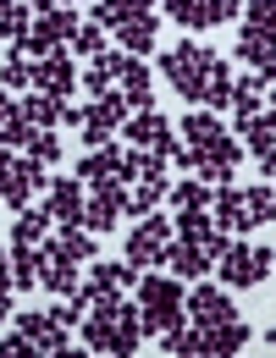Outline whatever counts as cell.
Returning a JSON list of instances; mask_svg holds the SVG:
<instances>
[{
    "label": "cell",
    "instance_id": "cell-1",
    "mask_svg": "<svg viewBox=\"0 0 276 358\" xmlns=\"http://www.w3.org/2000/svg\"><path fill=\"white\" fill-rule=\"evenodd\" d=\"M138 314H144V336H166L183 320V275H138Z\"/></svg>",
    "mask_w": 276,
    "mask_h": 358
},
{
    "label": "cell",
    "instance_id": "cell-2",
    "mask_svg": "<svg viewBox=\"0 0 276 358\" xmlns=\"http://www.w3.org/2000/svg\"><path fill=\"white\" fill-rule=\"evenodd\" d=\"M216 61H221V55L210 45H177V50L160 55V78L183 94V99H205V78H210Z\"/></svg>",
    "mask_w": 276,
    "mask_h": 358
},
{
    "label": "cell",
    "instance_id": "cell-3",
    "mask_svg": "<svg viewBox=\"0 0 276 358\" xmlns=\"http://www.w3.org/2000/svg\"><path fill=\"white\" fill-rule=\"evenodd\" d=\"M72 34H78V11L72 6H50V11H39L34 17V28H28V39H22V55H50V50H67L72 45Z\"/></svg>",
    "mask_w": 276,
    "mask_h": 358
},
{
    "label": "cell",
    "instance_id": "cell-4",
    "mask_svg": "<svg viewBox=\"0 0 276 358\" xmlns=\"http://www.w3.org/2000/svg\"><path fill=\"white\" fill-rule=\"evenodd\" d=\"M276 254L271 248H249V243H227V254L216 259V270H221V287H260L265 275H271Z\"/></svg>",
    "mask_w": 276,
    "mask_h": 358
},
{
    "label": "cell",
    "instance_id": "cell-5",
    "mask_svg": "<svg viewBox=\"0 0 276 358\" xmlns=\"http://www.w3.org/2000/svg\"><path fill=\"white\" fill-rule=\"evenodd\" d=\"M172 231H177V226H172V221H160L155 210H149V215H138L133 237H127V265H133V270L166 265V243H172Z\"/></svg>",
    "mask_w": 276,
    "mask_h": 358
},
{
    "label": "cell",
    "instance_id": "cell-6",
    "mask_svg": "<svg viewBox=\"0 0 276 358\" xmlns=\"http://www.w3.org/2000/svg\"><path fill=\"white\" fill-rule=\"evenodd\" d=\"M133 116V105L122 99V89H105V94H94V105L83 110V143L89 149H99V143H111V133H122V122Z\"/></svg>",
    "mask_w": 276,
    "mask_h": 358
},
{
    "label": "cell",
    "instance_id": "cell-7",
    "mask_svg": "<svg viewBox=\"0 0 276 358\" xmlns=\"http://www.w3.org/2000/svg\"><path fill=\"white\" fill-rule=\"evenodd\" d=\"M166 6V17L177 22V28H216V22H227V17H237L243 11V0H160Z\"/></svg>",
    "mask_w": 276,
    "mask_h": 358
},
{
    "label": "cell",
    "instance_id": "cell-8",
    "mask_svg": "<svg viewBox=\"0 0 276 358\" xmlns=\"http://www.w3.org/2000/svg\"><path fill=\"white\" fill-rule=\"evenodd\" d=\"M183 314H188V325H199V331H210V325H221V320H237V309H232V287H193L188 292V303H183Z\"/></svg>",
    "mask_w": 276,
    "mask_h": 358
},
{
    "label": "cell",
    "instance_id": "cell-9",
    "mask_svg": "<svg viewBox=\"0 0 276 358\" xmlns=\"http://www.w3.org/2000/svg\"><path fill=\"white\" fill-rule=\"evenodd\" d=\"M122 215H127V182L89 187V210H83V226H89V231H111Z\"/></svg>",
    "mask_w": 276,
    "mask_h": 358
},
{
    "label": "cell",
    "instance_id": "cell-10",
    "mask_svg": "<svg viewBox=\"0 0 276 358\" xmlns=\"http://www.w3.org/2000/svg\"><path fill=\"white\" fill-rule=\"evenodd\" d=\"M237 133H243V143L254 149L260 171L271 177V171H276V110H254V116H237Z\"/></svg>",
    "mask_w": 276,
    "mask_h": 358
},
{
    "label": "cell",
    "instance_id": "cell-11",
    "mask_svg": "<svg viewBox=\"0 0 276 358\" xmlns=\"http://www.w3.org/2000/svg\"><path fill=\"white\" fill-rule=\"evenodd\" d=\"M45 210H50V221H61V226H83V210H89L83 177H55V182H50Z\"/></svg>",
    "mask_w": 276,
    "mask_h": 358
},
{
    "label": "cell",
    "instance_id": "cell-12",
    "mask_svg": "<svg viewBox=\"0 0 276 358\" xmlns=\"http://www.w3.org/2000/svg\"><path fill=\"white\" fill-rule=\"evenodd\" d=\"M34 89L55 94V99H67V94L78 89V66H72V55H67V50H50V55L34 61Z\"/></svg>",
    "mask_w": 276,
    "mask_h": 358
},
{
    "label": "cell",
    "instance_id": "cell-13",
    "mask_svg": "<svg viewBox=\"0 0 276 358\" xmlns=\"http://www.w3.org/2000/svg\"><path fill=\"white\" fill-rule=\"evenodd\" d=\"M122 133L133 138V149H172V143H177V127H172L160 110H133V116L122 122Z\"/></svg>",
    "mask_w": 276,
    "mask_h": 358
},
{
    "label": "cell",
    "instance_id": "cell-14",
    "mask_svg": "<svg viewBox=\"0 0 276 358\" xmlns=\"http://www.w3.org/2000/svg\"><path fill=\"white\" fill-rule=\"evenodd\" d=\"M237 160H243V143H237L232 133H221V138H210V143L199 149V177L221 187V182L232 177V166H237Z\"/></svg>",
    "mask_w": 276,
    "mask_h": 358
},
{
    "label": "cell",
    "instance_id": "cell-15",
    "mask_svg": "<svg viewBox=\"0 0 276 358\" xmlns=\"http://www.w3.org/2000/svg\"><path fill=\"white\" fill-rule=\"evenodd\" d=\"M237 61H249L254 72H265V83L276 78V34L271 28H249L243 22V34H237Z\"/></svg>",
    "mask_w": 276,
    "mask_h": 358
},
{
    "label": "cell",
    "instance_id": "cell-16",
    "mask_svg": "<svg viewBox=\"0 0 276 358\" xmlns=\"http://www.w3.org/2000/svg\"><path fill=\"white\" fill-rule=\"evenodd\" d=\"M116 83H122V99H127L133 110H149V105H155V78H149L144 55H127V61H122V78H116Z\"/></svg>",
    "mask_w": 276,
    "mask_h": 358
},
{
    "label": "cell",
    "instance_id": "cell-17",
    "mask_svg": "<svg viewBox=\"0 0 276 358\" xmlns=\"http://www.w3.org/2000/svg\"><path fill=\"white\" fill-rule=\"evenodd\" d=\"M210 265H216V259H210L199 243H188V237H172V243H166V270H172V275H183V281H199V275H205Z\"/></svg>",
    "mask_w": 276,
    "mask_h": 358
},
{
    "label": "cell",
    "instance_id": "cell-18",
    "mask_svg": "<svg viewBox=\"0 0 276 358\" xmlns=\"http://www.w3.org/2000/svg\"><path fill=\"white\" fill-rule=\"evenodd\" d=\"M210 210H216V226H221V231H254V226H249V204H243V187H232V182L216 187Z\"/></svg>",
    "mask_w": 276,
    "mask_h": 358
},
{
    "label": "cell",
    "instance_id": "cell-19",
    "mask_svg": "<svg viewBox=\"0 0 276 358\" xmlns=\"http://www.w3.org/2000/svg\"><path fill=\"white\" fill-rule=\"evenodd\" d=\"M39 287H45L50 298H72V292H78V265L61 259L50 243H45V265H39Z\"/></svg>",
    "mask_w": 276,
    "mask_h": 358
},
{
    "label": "cell",
    "instance_id": "cell-20",
    "mask_svg": "<svg viewBox=\"0 0 276 358\" xmlns=\"http://www.w3.org/2000/svg\"><path fill=\"white\" fill-rule=\"evenodd\" d=\"M122 61H127V50H111V45H105L99 55H89V72H83L78 83H83L89 94H105L116 78H122Z\"/></svg>",
    "mask_w": 276,
    "mask_h": 358
},
{
    "label": "cell",
    "instance_id": "cell-21",
    "mask_svg": "<svg viewBox=\"0 0 276 358\" xmlns=\"http://www.w3.org/2000/svg\"><path fill=\"white\" fill-rule=\"evenodd\" d=\"M243 348H249V325L243 320H221V325L205 331V358H232Z\"/></svg>",
    "mask_w": 276,
    "mask_h": 358
},
{
    "label": "cell",
    "instance_id": "cell-22",
    "mask_svg": "<svg viewBox=\"0 0 276 358\" xmlns=\"http://www.w3.org/2000/svg\"><path fill=\"white\" fill-rule=\"evenodd\" d=\"M116 166H122V149L99 143V149H89V155H83L78 177H83V187H105V182H122V177H116Z\"/></svg>",
    "mask_w": 276,
    "mask_h": 358
},
{
    "label": "cell",
    "instance_id": "cell-23",
    "mask_svg": "<svg viewBox=\"0 0 276 358\" xmlns=\"http://www.w3.org/2000/svg\"><path fill=\"white\" fill-rule=\"evenodd\" d=\"M50 248H55L61 259H72V265H94V237H89V226H61V231L50 237Z\"/></svg>",
    "mask_w": 276,
    "mask_h": 358
},
{
    "label": "cell",
    "instance_id": "cell-24",
    "mask_svg": "<svg viewBox=\"0 0 276 358\" xmlns=\"http://www.w3.org/2000/svg\"><path fill=\"white\" fill-rule=\"evenodd\" d=\"M45 243H11V287H39Z\"/></svg>",
    "mask_w": 276,
    "mask_h": 358
},
{
    "label": "cell",
    "instance_id": "cell-25",
    "mask_svg": "<svg viewBox=\"0 0 276 358\" xmlns=\"http://www.w3.org/2000/svg\"><path fill=\"white\" fill-rule=\"evenodd\" d=\"M72 303H78L83 314H116V309H122V287H111V281H89V287L72 292Z\"/></svg>",
    "mask_w": 276,
    "mask_h": 358
},
{
    "label": "cell",
    "instance_id": "cell-26",
    "mask_svg": "<svg viewBox=\"0 0 276 358\" xmlns=\"http://www.w3.org/2000/svg\"><path fill=\"white\" fill-rule=\"evenodd\" d=\"M144 11H155V0H94L89 22H99V28H122V22H133V17H144Z\"/></svg>",
    "mask_w": 276,
    "mask_h": 358
},
{
    "label": "cell",
    "instance_id": "cell-27",
    "mask_svg": "<svg viewBox=\"0 0 276 358\" xmlns=\"http://www.w3.org/2000/svg\"><path fill=\"white\" fill-rule=\"evenodd\" d=\"M138 342H144V314H138L133 303H122V309H116V342H111V353H116V358H133Z\"/></svg>",
    "mask_w": 276,
    "mask_h": 358
},
{
    "label": "cell",
    "instance_id": "cell-28",
    "mask_svg": "<svg viewBox=\"0 0 276 358\" xmlns=\"http://www.w3.org/2000/svg\"><path fill=\"white\" fill-rule=\"evenodd\" d=\"M78 342H83L89 353H111V342H116V314H83V320H78Z\"/></svg>",
    "mask_w": 276,
    "mask_h": 358
},
{
    "label": "cell",
    "instance_id": "cell-29",
    "mask_svg": "<svg viewBox=\"0 0 276 358\" xmlns=\"http://www.w3.org/2000/svg\"><path fill=\"white\" fill-rule=\"evenodd\" d=\"M116 45L127 50V55H149V50H155V11H144V17H133V22H122V28H116Z\"/></svg>",
    "mask_w": 276,
    "mask_h": 358
},
{
    "label": "cell",
    "instance_id": "cell-30",
    "mask_svg": "<svg viewBox=\"0 0 276 358\" xmlns=\"http://www.w3.org/2000/svg\"><path fill=\"white\" fill-rule=\"evenodd\" d=\"M22 116H28V122H34V127H61V122H67V105H61V99H55V94H28V99H22Z\"/></svg>",
    "mask_w": 276,
    "mask_h": 358
},
{
    "label": "cell",
    "instance_id": "cell-31",
    "mask_svg": "<svg viewBox=\"0 0 276 358\" xmlns=\"http://www.w3.org/2000/svg\"><path fill=\"white\" fill-rule=\"evenodd\" d=\"M160 342H166V353H172V358H205V331H199V325H183V320H177Z\"/></svg>",
    "mask_w": 276,
    "mask_h": 358
},
{
    "label": "cell",
    "instance_id": "cell-32",
    "mask_svg": "<svg viewBox=\"0 0 276 358\" xmlns=\"http://www.w3.org/2000/svg\"><path fill=\"white\" fill-rule=\"evenodd\" d=\"M11 243H50V210H17L11 221Z\"/></svg>",
    "mask_w": 276,
    "mask_h": 358
},
{
    "label": "cell",
    "instance_id": "cell-33",
    "mask_svg": "<svg viewBox=\"0 0 276 358\" xmlns=\"http://www.w3.org/2000/svg\"><path fill=\"white\" fill-rule=\"evenodd\" d=\"M28 28H34V6L28 0H11L6 11H0V39H11V50L28 39Z\"/></svg>",
    "mask_w": 276,
    "mask_h": 358
},
{
    "label": "cell",
    "instance_id": "cell-34",
    "mask_svg": "<svg viewBox=\"0 0 276 358\" xmlns=\"http://www.w3.org/2000/svg\"><path fill=\"white\" fill-rule=\"evenodd\" d=\"M227 127H221V116H210V110H193V116H183V143L188 149H205L210 138H221Z\"/></svg>",
    "mask_w": 276,
    "mask_h": 358
},
{
    "label": "cell",
    "instance_id": "cell-35",
    "mask_svg": "<svg viewBox=\"0 0 276 358\" xmlns=\"http://www.w3.org/2000/svg\"><path fill=\"white\" fill-rule=\"evenodd\" d=\"M243 204H249V226H271V221H276V193H271V182L243 187Z\"/></svg>",
    "mask_w": 276,
    "mask_h": 358
},
{
    "label": "cell",
    "instance_id": "cell-36",
    "mask_svg": "<svg viewBox=\"0 0 276 358\" xmlns=\"http://www.w3.org/2000/svg\"><path fill=\"white\" fill-rule=\"evenodd\" d=\"M210 182L205 177H183L177 187H172V210H210Z\"/></svg>",
    "mask_w": 276,
    "mask_h": 358
},
{
    "label": "cell",
    "instance_id": "cell-37",
    "mask_svg": "<svg viewBox=\"0 0 276 358\" xmlns=\"http://www.w3.org/2000/svg\"><path fill=\"white\" fill-rule=\"evenodd\" d=\"M28 138H34V122L22 116V105H11V110H0V143H6V149H22Z\"/></svg>",
    "mask_w": 276,
    "mask_h": 358
},
{
    "label": "cell",
    "instance_id": "cell-38",
    "mask_svg": "<svg viewBox=\"0 0 276 358\" xmlns=\"http://www.w3.org/2000/svg\"><path fill=\"white\" fill-rule=\"evenodd\" d=\"M160 199H166V177H144L133 193H127V215H149Z\"/></svg>",
    "mask_w": 276,
    "mask_h": 358
},
{
    "label": "cell",
    "instance_id": "cell-39",
    "mask_svg": "<svg viewBox=\"0 0 276 358\" xmlns=\"http://www.w3.org/2000/svg\"><path fill=\"white\" fill-rule=\"evenodd\" d=\"M205 105H210V110H227V105H232V72H227V61L210 66V78H205Z\"/></svg>",
    "mask_w": 276,
    "mask_h": 358
},
{
    "label": "cell",
    "instance_id": "cell-40",
    "mask_svg": "<svg viewBox=\"0 0 276 358\" xmlns=\"http://www.w3.org/2000/svg\"><path fill=\"white\" fill-rule=\"evenodd\" d=\"M0 89H34V66H28L22 50L6 55V66H0Z\"/></svg>",
    "mask_w": 276,
    "mask_h": 358
},
{
    "label": "cell",
    "instance_id": "cell-41",
    "mask_svg": "<svg viewBox=\"0 0 276 358\" xmlns=\"http://www.w3.org/2000/svg\"><path fill=\"white\" fill-rule=\"evenodd\" d=\"M22 149H28L34 160H45V166H55V160H61V138L50 133V127H34V138H28Z\"/></svg>",
    "mask_w": 276,
    "mask_h": 358
},
{
    "label": "cell",
    "instance_id": "cell-42",
    "mask_svg": "<svg viewBox=\"0 0 276 358\" xmlns=\"http://www.w3.org/2000/svg\"><path fill=\"white\" fill-rule=\"evenodd\" d=\"M0 358H39L34 353V336H28L22 325H11V331L0 336Z\"/></svg>",
    "mask_w": 276,
    "mask_h": 358
},
{
    "label": "cell",
    "instance_id": "cell-43",
    "mask_svg": "<svg viewBox=\"0 0 276 358\" xmlns=\"http://www.w3.org/2000/svg\"><path fill=\"white\" fill-rule=\"evenodd\" d=\"M67 50L99 55V50H105V28H99V22H78V34H72V45H67Z\"/></svg>",
    "mask_w": 276,
    "mask_h": 358
},
{
    "label": "cell",
    "instance_id": "cell-44",
    "mask_svg": "<svg viewBox=\"0 0 276 358\" xmlns=\"http://www.w3.org/2000/svg\"><path fill=\"white\" fill-rule=\"evenodd\" d=\"M94 281H111V287H138V270H133V265H105V259H94Z\"/></svg>",
    "mask_w": 276,
    "mask_h": 358
},
{
    "label": "cell",
    "instance_id": "cell-45",
    "mask_svg": "<svg viewBox=\"0 0 276 358\" xmlns=\"http://www.w3.org/2000/svg\"><path fill=\"white\" fill-rule=\"evenodd\" d=\"M243 17H249V28H271L276 34V0H243Z\"/></svg>",
    "mask_w": 276,
    "mask_h": 358
},
{
    "label": "cell",
    "instance_id": "cell-46",
    "mask_svg": "<svg viewBox=\"0 0 276 358\" xmlns=\"http://www.w3.org/2000/svg\"><path fill=\"white\" fill-rule=\"evenodd\" d=\"M11 314V275H0V320Z\"/></svg>",
    "mask_w": 276,
    "mask_h": 358
},
{
    "label": "cell",
    "instance_id": "cell-47",
    "mask_svg": "<svg viewBox=\"0 0 276 358\" xmlns=\"http://www.w3.org/2000/svg\"><path fill=\"white\" fill-rule=\"evenodd\" d=\"M28 6H34V17H39V11H50V6H61V0H28Z\"/></svg>",
    "mask_w": 276,
    "mask_h": 358
},
{
    "label": "cell",
    "instance_id": "cell-48",
    "mask_svg": "<svg viewBox=\"0 0 276 358\" xmlns=\"http://www.w3.org/2000/svg\"><path fill=\"white\" fill-rule=\"evenodd\" d=\"M0 275H11V254L6 248H0Z\"/></svg>",
    "mask_w": 276,
    "mask_h": 358
},
{
    "label": "cell",
    "instance_id": "cell-49",
    "mask_svg": "<svg viewBox=\"0 0 276 358\" xmlns=\"http://www.w3.org/2000/svg\"><path fill=\"white\" fill-rule=\"evenodd\" d=\"M265 89H271V110H276V78H271V83H265Z\"/></svg>",
    "mask_w": 276,
    "mask_h": 358
},
{
    "label": "cell",
    "instance_id": "cell-50",
    "mask_svg": "<svg viewBox=\"0 0 276 358\" xmlns=\"http://www.w3.org/2000/svg\"><path fill=\"white\" fill-rule=\"evenodd\" d=\"M265 342H271V348H276V325H271V331H265Z\"/></svg>",
    "mask_w": 276,
    "mask_h": 358
},
{
    "label": "cell",
    "instance_id": "cell-51",
    "mask_svg": "<svg viewBox=\"0 0 276 358\" xmlns=\"http://www.w3.org/2000/svg\"><path fill=\"white\" fill-rule=\"evenodd\" d=\"M0 110H11V99H6V94H0Z\"/></svg>",
    "mask_w": 276,
    "mask_h": 358
},
{
    "label": "cell",
    "instance_id": "cell-52",
    "mask_svg": "<svg viewBox=\"0 0 276 358\" xmlns=\"http://www.w3.org/2000/svg\"><path fill=\"white\" fill-rule=\"evenodd\" d=\"M6 6H11V0H0V11H6Z\"/></svg>",
    "mask_w": 276,
    "mask_h": 358
},
{
    "label": "cell",
    "instance_id": "cell-53",
    "mask_svg": "<svg viewBox=\"0 0 276 358\" xmlns=\"http://www.w3.org/2000/svg\"><path fill=\"white\" fill-rule=\"evenodd\" d=\"M61 6H78V0H61Z\"/></svg>",
    "mask_w": 276,
    "mask_h": 358
}]
</instances>
